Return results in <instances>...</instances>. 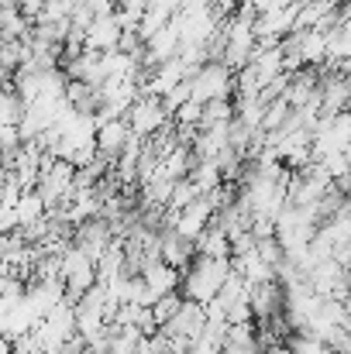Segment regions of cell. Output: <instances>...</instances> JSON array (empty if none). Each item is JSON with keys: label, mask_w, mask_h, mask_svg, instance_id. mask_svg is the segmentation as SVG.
<instances>
[{"label": "cell", "mask_w": 351, "mask_h": 354, "mask_svg": "<svg viewBox=\"0 0 351 354\" xmlns=\"http://www.w3.org/2000/svg\"><path fill=\"white\" fill-rule=\"evenodd\" d=\"M234 93V73L224 62H204L190 76V100L210 104V100H231Z\"/></svg>", "instance_id": "2"}, {"label": "cell", "mask_w": 351, "mask_h": 354, "mask_svg": "<svg viewBox=\"0 0 351 354\" xmlns=\"http://www.w3.org/2000/svg\"><path fill=\"white\" fill-rule=\"evenodd\" d=\"M231 275V258H193L186 272H179V286L176 292L186 299V303H197V306H207L217 289L224 286V279Z\"/></svg>", "instance_id": "1"}, {"label": "cell", "mask_w": 351, "mask_h": 354, "mask_svg": "<svg viewBox=\"0 0 351 354\" xmlns=\"http://www.w3.org/2000/svg\"><path fill=\"white\" fill-rule=\"evenodd\" d=\"M138 279L145 282V289H148V296H152V303L155 299H162V296H169V292H176V286H179V272L176 268H169L165 261H145L141 265V272H138Z\"/></svg>", "instance_id": "4"}, {"label": "cell", "mask_w": 351, "mask_h": 354, "mask_svg": "<svg viewBox=\"0 0 351 354\" xmlns=\"http://www.w3.org/2000/svg\"><path fill=\"white\" fill-rule=\"evenodd\" d=\"M165 111H162V104H159V97H134L131 100V107H127V114H124V124H127V131L134 134V138H141V141H148L162 124H165Z\"/></svg>", "instance_id": "3"}, {"label": "cell", "mask_w": 351, "mask_h": 354, "mask_svg": "<svg viewBox=\"0 0 351 354\" xmlns=\"http://www.w3.org/2000/svg\"><path fill=\"white\" fill-rule=\"evenodd\" d=\"M131 138V131H127V124L124 118L117 120H104V124H97V134H93V148H97V155L107 162V165H114V158L120 155V148H124V141Z\"/></svg>", "instance_id": "5"}]
</instances>
